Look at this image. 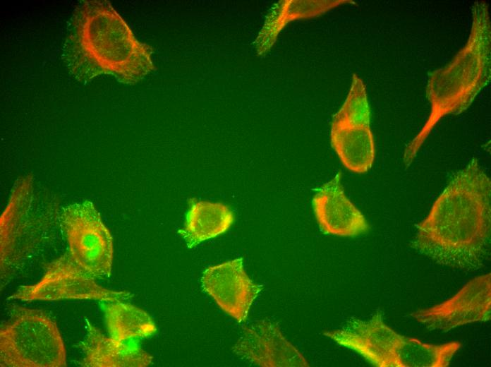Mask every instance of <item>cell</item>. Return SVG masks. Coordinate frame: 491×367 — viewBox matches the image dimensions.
<instances>
[{
    "label": "cell",
    "instance_id": "cell-4",
    "mask_svg": "<svg viewBox=\"0 0 491 367\" xmlns=\"http://www.w3.org/2000/svg\"><path fill=\"white\" fill-rule=\"evenodd\" d=\"M324 335L378 367H446L461 348L458 342L436 345L401 335L384 323L379 313L369 320H353Z\"/></svg>",
    "mask_w": 491,
    "mask_h": 367
},
{
    "label": "cell",
    "instance_id": "cell-10",
    "mask_svg": "<svg viewBox=\"0 0 491 367\" xmlns=\"http://www.w3.org/2000/svg\"><path fill=\"white\" fill-rule=\"evenodd\" d=\"M32 181L30 176L16 184L0 219L1 278L8 279L24 265V241L31 234Z\"/></svg>",
    "mask_w": 491,
    "mask_h": 367
},
{
    "label": "cell",
    "instance_id": "cell-16",
    "mask_svg": "<svg viewBox=\"0 0 491 367\" xmlns=\"http://www.w3.org/2000/svg\"><path fill=\"white\" fill-rule=\"evenodd\" d=\"M188 203L184 227L178 230L188 248L224 233L234 222L232 211L223 203L194 198Z\"/></svg>",
    "mask_w": 491,
    "mask_h": 367
},
{
    "label": "cell",
    "instance_id": "cell-2",
    "mask_svg": "<svg viewBox=\"0 0 491 367\" xmlns=\"http://www.w3.org/2000/svg\"><path fill=\"white\" fill-rule=\"evenodd\" d=\"M152 54L109 1H84L75 10L63 56L78 80L109 74L121 83H136L155 69Z\"/></svg>",
    "mask_w": 491,
    "mask_h": 367
},
{
    "label": "cell",
    "instance_id": "cell-12",
    "mask_svg": "<svg viewBox=\"0 0 491 367\" xmlns=\"http://www.w3.org/2000/svg\"><path fill=\"white\" fill-rule=\"evenodd\" d=\"M241 358L260 366H308L302 354L278 327L260 320L247 327L234 347Z\"/></svg>",
    "mask_w": 491,
    "mask_h": 367
},
{
    "label": "cell",
    "instance_id": "cell-11",
    "mask_svg": "<svg viewBox=\"0 0 491 367\" xmlns=\"http://www.w3.org/2000/svg\"><path fill=\"white\" fill-rule=\"evenodd\" d=\"M201 282L204 291L239 323L246 320L262 289L246 274L242 258L209 267L204 271Z\"/></svg>",
    "mask_w": 491,
    "mask_h": 367
},
{
    "label": "cell",
    "instance_id": "cell-14",
    "mask_svg": "<svg viewBox=\"0 0 491 367\" xmlns=\"http://www.w3.org/2000/svg\"><path fill=\"white\" fill-rule=\"evenodd\" d=\"M83 349V367H145L152 361V356L140 347L107 337L90 324Z\"/></svg>",
    "mask_w": 491,
    "mask_h": 367
},
{
    "label": "cell",
    "instance_id": "cell-5",
    "mask_svg": "<svg viewBox=\"0 0 491 367\" xmlns=\"http://www.w3.org/2000/svg\"><path fill=\"white\" fill-rule=\"evenodd\" d=\"M66 351L58 326L42 311L13 305L0 329L1 367H64Z\"/></svg>",
    "mask_w": 491,
    "mask_h": 367
},
{
    "label": "cell",
    "instance_id": "cell-3",
    "mask_svg": "<svg viewBox=\"0 0 491 367\" xmlns=\"http://www.w3.org/2000/svg\"><path fill=\"white\" fill-rule=\"evenodd\" d=\"M491 26L488 6L475 2L472 25L464 47L445 66L431 73L426 93L430 114L418 134L408 144L404 161L409 165L439 121L447 114L466 110L490 82L491 76Z\"/></svg>",
    "mask_w": 491,
    "mask_h": 367
},
{
    "label": "cell",
    "instance_id": "cell-8",
    "mask_svg": "<svg viewBox=\"0 0 491 367\" xmlns=\"http://www.w3.org/2000/svg\"><path fill=\"white\" fill-rule=\"evenodd\" d=\"M132 297L126 291L105 288L65 253L47 264L35 283L20 287L10 299L23 301L91 299L103 302L126 301Z\"/></svg>",
    "mask_w": 491,
    "mask_h": 367
},
{
    "label": "cell",
    "instance_id": "cell-9",
    "mask_svg": "<svg viewBox=\"0 0 491 367\" xmlns=\"http://www.w3.org/2000/svg\"><path fill=\"white\" fill-rule=\"evenodd\" d=\"M491 275L477 277L454 296L432 307L412 313L428 329L451 330L468 323L490 320Z\"/></svg>",
    "mask_w": 491,
    "mask_h": 367
},
{
    "label": "cell",
    "instance_id": "cell-13",
    "mask_svg": "<svg viewBox=\"0 0 491 367\" xmlns=\"http://www.w3.org/2000/svg\"><path fill=\"white\" fill-rule=\"evenodd\" d=\"M312 203L317 222L325 233L351 236L369 228L363 215L345 195L340 173L318 189Z\"/></svg>",
    "mask_w": 491,
    "mask_h": 367
},
{
    "label": "cell",
    "instance_id": "cell-6",
    "mask_svg": "<svg viewBox=\"0 0 491 367\" xmlns=\"http://www.w3.org/2000/svg\"><path fill=\"white\" fill-rule=\"evenodd\" d=\"M60 222L73 260L95 279L109 277L113 239L93 203L83 200L67 205Z\"/></svg>",
    "mask_w": 491,
    "mask_h": 367
},
{
    "label": "cell",
    "instance_id": "cell-1",
    "mask_svg": "<svg viewBox=\"0 0 491 367\" xmlns=\"http://www.w3.org/2000/svg\"><path fill=\"white\" fill-rule=\"evenodd\" d=\"M491 181L476 159L458 172L418 227L413 246L438 263L478 269L487 253Z\"/></svg>",
    "mask_w": 491,
    "mask_h": 367
},
{
    "label": "cell",
    "instance_id": "cell-7",
    "mask_svg": "<svg viewBox=\"0 0 491 367\" xmlns=\"http://www.w3.org/2000/svg\"><path fill=\"white\" fill-rule=\"evenodd\" d=\"M370 116L365 84L353 74L346 99L333 117L330 139L341 162L356 173L368 172L375 159Z\"/></svg>",
    "mask_w": 491,
    "mask_h": 367
},
{
    "label": "cell",
    "instance_id": "cell-17",
    "mask_svg": "<svg viewBox=\"0 0 491 367\" xmlns=\"http://www.w3.org/2000/svg\"><path fill=\"white\" fill-rule=\"evenodd\" d=\"M105 322L109 335L126 341L145 337L157 331L151 317L143 310L123 301L103 303Z\"/></svg>",
    "mask_w": 491,
    "mask_h": 367
},
{
    "label": "cell",
    "instance_id": "cell-15",
    "mask_svg": "<svg viewBox=\"0 0 491 367\" xmlns=\"http://www.w3.org/2000/svg\"><path fill=\"white\" fill-rule=\"evenodd\" d=\"M346 0L331 1H279L270 8L265 23L255 41V48L259 55L267 53L276 42L278 34L290 21L320 16L345 3Z\"/></svg>",
    "mask_w": 491,
    "mask_h": 367
}]
</instances>
